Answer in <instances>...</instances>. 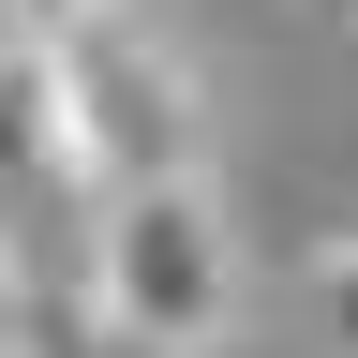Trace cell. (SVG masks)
Instances as JSON below:
<instances>
[{"label":"cell","mask_w":358,"mask_h":358,"mask_svg":"<svg viewBox=\"0 0 358 358\" xmlns=\"http://www.w3.org/2000/svg\"><path fill=\"white\" fill-rule=\"evenodd\" d=\"M90 329L134 358H209L239 329V224H224L209 164L90 194Z\"/></svg>","instance_id":"7a4b0ae2"},{"label":"cell","mask_w":358,"mask_h":358,"mask_svg":"<svg viewBox=\"0 0 358 358\" xmlns=\"http://www.w3.org/2000/svg\"><path fill=\"white\" fill-rule=\"evenodd\" d=\"M0 45H30V0H0Z\"/></svg>","instance_id":"52a82bcc"},{"label":"cell","mask_w":358,"mask_h":358,"mask_svg":"<svg viewBox=\"0 0 358 358\" xmlns=\"http://www.w3.org/2000/svg\"><path fill=\"white\" fill-rule=\"evenodd\" d=\"M75 194V150H60V90H45V45H0V224Z\"/></svg>","instance_id":"3957f363"},{"label":"cell","mask_w":358,"mask_h":358,"mask_svg":"<svg viewBox=\"0 0 358 358\" xmlns=\"http://www.w3.org/2000/svg\"><path fill=\"white\" fill-rule=\"evenodd\" d=\"M313 313H329V343L358 358V224H343V239H329V268H313Z\"/></svg>","instance_id":"277c9868"},{"label":"cell","mask_w":358,"mask_h":358,"mask_svg":"<svg viewBox=\"0 0 358 358\" xmlns=\"http://www.w3.org/2000/svg\"><path fill=\"white\" fill-rule=\"evenodd\" d=\"M30 358H134V343H105V329H45V313H30Z\"/></svg>","instance_id":"8992f818"},{"label":"cell","mask_w":358,"mask_h":358,"mask_svg":"<svg viewBox=\"0 0 358 358\" xmlns=\"http://www.w3.org/2000/svg\"><path fill=\"white\" fill-rule=\"evenodd\" d=\"M0 358H30V268H15V224H0Z\"/></svg>","instance_id":"5b68a950"},{"label":"cell","mask_w":358,"mask_h":358,"mask_svg":"<svg viewBox=\"0 0 358 358\" xmlns=\"http://www.w3.org/2000/svg\"><path fill=\"white\" fill-rule=\"evenodd\" d=\"M30 45H45V90H60L75 194L209 164V90H194V60L164 45V15H134V0H45Z\"/></svg>","instance_id":"6da1fadb"},{"label":"cell","mask_w":358,"mask_h":358,"mask_svg":"<svg viewBox=\"0 0 358 358\" xmlns=\"http://www.w3.org/2000/svg\"><path fill=\"white\" fill-rule=\"evenodd\" d=\"M313 15H343V30H358V0H313Z\"/></svg>","instance_id":"ba28073f"}]
</instances>
